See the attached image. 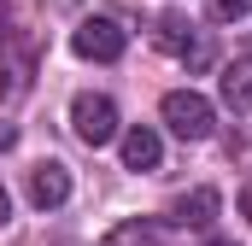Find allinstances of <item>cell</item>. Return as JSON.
Masks as SVG:
<instances>
[{
  "label": "cell",
  "mask_w": 252,
  "mask_h": 246,
  "mask_svg": "<svg viewBox=\"0 0 252 246\" xmlns=\"http://www.w3.org/2000/svg\"><path fill=\"white\" fill-rule=\"evenodd\" d=\"M6 217H12V193L0 187V223H6Z\"/></svg>",
  "instance_id": "13"
},
{
  "label": "cell",
  "mask_w": 252,
  "mask_h": 246,
  "mask_svg": "<svg viewBox=\"0 0 252 246\" xmlns=\"http://www.w3.org/2000/svg\"><path fill=\"white\" fill-rule=\"evenodd\" d=\"M241 217H247V223H252V182L241 187Z\"/></svg>",
  "instance_id": "12"
},
{
  "label": "cell",
  "mask_w": 252,
  "mask_h": 246,
  "mask_svg": "<svg viewBox=\"0 0 252 246\" xmlns=\"http://www.w3.org/2000/svg\"><path fill=\"white\" fill-rule=\"evenodd\" d=\"M30 199H35L41 211L64 205V199H70V170L53 164V158H47V164H35V170H30Z\"/></svg>",
  "instance_id": "5"
},
{
  "label": "cell",
  "mask_w": 252,
  "mask_h": 246,
  "mask_svg": "<svg viewBox=\"0 0 252 246\" xmlns=\"http://www.w3.org/2000/svg\"><path fill=\"white\" fill-rule=\"evenodd\" d=\"M217 187H193V193H182L176 199V223L182 229H211V217H217Z\"/></svg>",
  "instance_id": "8"
},
{
  "label": "cell",
  "mask_w": 252,
  "mask_h": 246,
  "mask_svg": "<svg viewBox=\"0 0 252 246\" xmlns=\"http://www.w3.org/2000/svg\"><path fill=\"white\" fill-rule=\"evenodd\" d=\"M164 123H170V135H182V141H205L211 135V100L205 94H193V88H176V94H164Z\"/></svg>",
  "instance_id": "2"
},
{
  "label": "cell",
  "mask_w": 252,
  "mask_h": 246,
  "mask_svg": "<svg viewBox=\"0 0 252 246\" xmlns=\"http://www.w3.org/2000/svg\"><path fill=\"white\" fill-rule=\"evenodd\" d=\"M158 158H164V141H158L147 123L124 129V164L129 170H158Z\"/></svg>",
  "instance_id": "6"
},
{
  "label": "cell",
  "mask_w": 252,
  "mask_h": 246,
  "mask_svg": "<svg viewBox=\"0 0 252 246\" xmlns=\"http://www.w3.org/2000/svg\"><path fill=\"white\" fill-rule=\"evenodd\" d=\"M153 47H158V53H170V59L205 64V47L193 41V30L182 24V18H158V24H153Z\"/></svg>",
  "instance_id": "4"
},
{
  "label": "cell",
  "mask_w": 252,
  "mask_h": 246,
  "mask_svg": "<svg viewBox=\"0 0 252 246\" xmlns=\"http://www.w3.org/2000/svg\"><path fill=\"white\" fill-rule=\"evenodd\" d=\"M70 129L88 147H106V141H118V106L106 94H76L70 100Z\"/></svg>",
  "instance_id": "3"
},
{
  "label": "cell",
  "mask_w": 252,
  "mask_h": 246,
  "mask_svg": "<svg viewBox=\"0 0 252 246\" xmlns=\"http://www.w3.org/2000/svg\"><path fill=\"white\" fill-rule=\"evenodd\" d=\"M211 246H235V241H211Z\"/></svg>",
  "instance_id": "14"
},
{
  "label": "cell",
  "mask_w": 252,
  "mask_h": 246,
  "mask_svg": "<svg viewBox=\"0 0 252 246\" xmlns=\"http://www.w3.org/2000/svg\"><path fill=\"white\" fill-rule=\"evenodd\" d=\"M223 106L229 112H252V53L223 64Z\"/></svg>",
  "instance_id": "7"
},
{
  "label": "cell",
  "mask_w": 252,
  "mask_h": 246,
  "mask_svg": "<svg viewBox=\"0 0 252 246\" xmlns=\"http://www.w3.org/2000/svg\"><path fill=\"white\" fill-rule=\"evenodd\" d=\"M70 47H76V59L112 64V59H124L129 35H124V24H118V18H82V24L70 30Z\"/></svg>",
  "instance_id": "1"
},
{
  "label": "cell",
  "mask_w": 252,
  "mask_h": 246,
  "mask_svg": "<svg viewBox=\"0 0 252 246\" xmlns=\"http://www.w3.org/2000/svg\"><path fill=\"white\" fill-rule=\"evenodd\" d=\"M12 147H18V129H12V123H0V153H12Z\"/></svg>",
  "instance_id": "11"
},
{
  "label": "cell",
  "mask_w": 252,
  "mask_h": 246,
  "mask_svg": "<svg viewBox=\"0 0 252 246\" xmlns=\"http://www.w3.org/2000/svg\"><path fill=\"white\" fill-rule=\"evenodd\" d=\"M100 246H158V229L135 217V223H118V229H112V235H106Z\"/></svg>",
  "instance_id": "9"
},
{
  "label": "cell",
  "mask_w": 252,
  "mask_h": 246,
  "mask_svg": "<svg viewBox=\"0 0 252 246\" xmlns=\"http://www.w3.org/2000/svg\"><path fill=\"white\" fill-rule=\"evenodd\" d=\"M205 12H211V24H241L252 12V0H205Z\"/></svg>",
  "instance_id": "10"
}]
</instances>
